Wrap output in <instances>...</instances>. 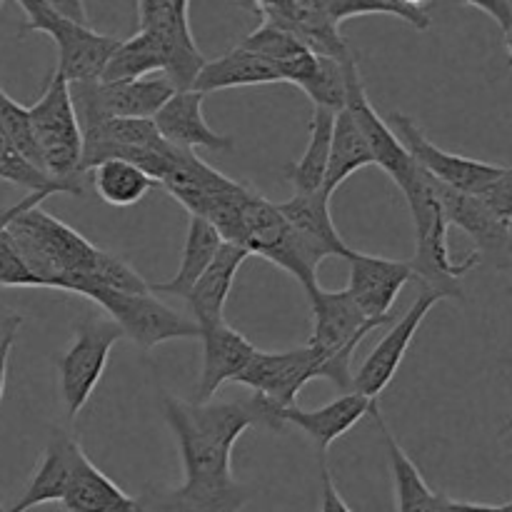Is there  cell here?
<instances>
[{"label": "cell", "instance_id": "cell-18", "mask_svg": "<svg viewBox=\"0 0 512 512\" xmlns=\"http://www.w3.org/2000/svg\"><path fill=\"white\" fill-rule=\"evenodd\" d=\"M435 188H438L440 203H443L448 228L455 225V228L463 230L475 243V253L480 255V260H483V255H488V258L503 263L512 245V223L500 218L483 195L460 193V190L448 188V185H440L438 180H435Z\"/></svg>", "mask_w": 512, "mask_h": 512}, {"label": "cell", "instance_id": "cell-43", "mask_svg": "<svg viewBox=\"0 0 512 512\" xmlns=\"http://www.w3.org/2000/svg\"><path fill=\"white\" fill-rule=\"evenodd\" d=\"M0 512H8V510H5V508H3V505H0Z\"/></svg>", "mask_w": 512, "mask_h": 512}, {"label": "cell", "instance_id": "cell-13", "mask_svg": "<svg viewBox=\"0 0 512 512\" xmlns=\"http://www.w3.org/2000/svg\"><path fill=\"white\" fill-rule=\"evenodd\" d=\"M320 378H323L320 355L310 345H300V348L285 350V353H263V350H258L235 383L253 390L255 398L263 400L273 413L280 415L285 408H293L300 390L310 380Z\"/></svg>", "mask_w": 512, "mask_h": 512}, {"label": "cell", "instance_id": "cell-35", "mask_svg": "<svg viewBox=\"0 0 512 512\" xmlns=\"http://www.w3.org/2000/svg\"><path fill=\"white\" fill-rule=\"evenodd\" d=\"M355 65H358L355 60L338 63V60L320 58L318 75L310 83V88L305 90V95L313 100L315 108L333 110V113H340L345 108V100H348V75Z\"/></svg>", "mask_w": 512, "mask_h": 512}, {"label": "cell", "instance_id": "cell-1", "mask_svg": "<svg viewBox=\"0 0 512 512\" xmlns=\"http://www.w3.org/2000/svg\"><path fill=\"white\" fill-rule=\"evenodd\" d=\"M163 413L183 458L185 483L175 488L178 498L195 512L243 510L250 490L233 475L235 443L253 425L285 428L280 415L255 395L235 403H195L168 395Z\"/></svg>", "mask_w": 512, "mask_h": 512}, {"label": "cell", "instance_id": "cell-32", "mask_svg": "<svg viewBox=\"0 0 512 512\" xmlns=\"http://www.w3.org/2000/svg\"><path fill=\"white\" fill-rule=\"evenodd\" d=\"M158 73L165 75L163 48H160L153 35L138 30L128 40H120L100 80L103 83H128V80L153 78Z\"/></svg>", "mask_w": 512, "mask_h": 512}, {"label": "cell", "instance_id": "cell-31", "mask_svg": "<svg viewBox=\"0 0 512 512\" xmlns=\"http://www.w3.org/2000/svg\"><path fill=\"white\" fill-rule=\"evenodd\" d=\"M373 163L368 143H365L363 133H360L358 123L353 120L348 108L340 110L335 115L333 125V143H330V160H328V173H325L323 193L333 198L335 190L345 183L353 173L368 168Z\"/></svg>", "mask_w": 512, "mask_h": 512}, {"label": "cell", "instance_id": "cell-28", "mask_svg": "<svg viewBox=\"0 0 512 512\" xmlns=\"http://www.w3.org/2000/svg\"><path fill=\"white\" fill-rule=\"evenodd\" d=\"M283 83L278 70L263 60L260 55L250 53L243 45H235L233 50L223 53L220 58L208 60L200 70L193 90L200 95L215 93V90L228 88H250V85H273Z\"/></svg>", "mask_w": 512, "mask_h": 512}, {"label": "cell", "instance_id": "cell-26", "mask_svg": "<svg viewBox=\"0 0 512 512\" xmlns=\"http://www.w3.org/2000/svg\"><path fill=\"white\" fill-rule=\"evenodd\" d=\"M245 50L260 55L263 60H268L275 70L280 73L283 83L298 85L300 90H308L310 83L315 80L320 68V58L315 53H310L300 40H295L293 35L283 33V30L273 28L268 23H260L248 38L243 40Z\"/></svg>", "mask_w": 512, "mask_h": 512}, {"label": "cell", "instance_id": "cell-17", "mask_svg": "<svg viewBox=\"0 0 512 512\" xmlns=\"http://www.w3.org/2000/svg\"><path fill=\"white\" fill-rule=\"evenodd\" d=\"M348 295L370 320H390V308L400 290L415 280L410 260H390L353 250L350 255Z\"/></svg>", "mask_w": 512, "mask_h": 512}, {"label": "cell", "instance_id": "cell-8", "mask_svg": "<svg viewBox=\"0 0 512 512\" xmlns=\"http://www.w3.org/2000/svg\"><path fill=\"white\" fill-rule=\"evenodd\" d=\"M88 300L108 313V318L143 350L155 348L168 340L200 338V328L193 318L168 308L153 293H120L110 288L90 290Z\"/></svg>", "mask_w": 512, "mask_h": 512}, {"label": "cell", "instance_id": "cell-29", "mask_svg": "<svg viewBox=\"0 0 512 512\" xmlns=\"http://www.w3.org/2000/svg\"><path fill=\"white\" fill-rule=\"evenodd\" d=\"M220 248H223V238H220L218 230H215L208 220L193 218V215H190L188 235H185L183 258H180L178 273H175V278L168 280V283L150 285V293L178 295V298L185 300V295L193 290V285L198 283L200 275L208 270V265L213 263Z\"/></svg>", "mask_w": 512, "mask_h": 512}, {"label": "cell", "instance_id": "cell-33", "mask_svg": "<svg viewBox=\"0 0 512 512\" xmlns=\"http://www.w3.org/2000/svg\"><path fill=\"white\" fill-rule=\"evenodd\" d=\"M88 173L98 198L113 208H133L158 185L150 175L125 160H103Z\"/></svg>", "mask_w": 512, "mask_h": 512}, {"label": "cell", "instance_id": "cell-23", "mask_svg": "<svg viewBox=\"0 0 512 512\" xmlns=\"http://www.w3.org/2000/svg\"><path fill=\"white\" fill-rule=\"evenodd\" d=\"M248 258L250 255L240 245L223 243V248L218 250L208 270L200 275L193 290L185 295V303H188L190 313H193V323L200 330L225 323V303H228V295L233 290L240 265Z\"/></svg>", "mask_w": 512, "mask_h": 512}, {"label": "cell", "instance_id": "cell-24", "mask_svg": "<svg viewBox=\"0 0 512 512\" xmlns=\"http://www.w3.org/2000/svg\"><path fill=\"white\" fill-rule=\"evenodd\" d=\"M80 450L83 448H80V443L73 435L63 433V430L53 433V438L45 445V453L43 458H40L38 468H35L33 478H30L28 488H25V493L18 498V503H15L8 512H28L38 508V505L48 503L60 505Z\"/></svg>", "mask_w": 512, "mask_h": 512}, {"label": "cell", "instance_id": "cell-12", "mask_svg": "<svg viewBox=\"0 0 512 512\" xmlns=\"http://www.w3.org/2000/svg\"><path fill=\"white\" fill-rule=\"evenodd\" d=\"M175 88L163 75L128 83H70L78 123L85 125L100 118L153 120L155 113L173 98Z\"/></svg>", "mask_w": 512, "mask_h": 512}, {"label": "cell", "instance_id": "cell-2", "mask_svg": "<svg viewBox=\"0 0 512 512\" xmlns=\"http://www.w3.org/2000/svg\"><path fill=\"white\" fill-rule=\"evenodd\" d=\"M0 228L8 230L38 288L65 290L85 298L98 285L108 250L93 245L40 205L28 200L10 205L0 213Z\"/></svg>", "mask_w": 512, "mask_h": 512}, {"label": "cell", "instance_id": "cell-40", "mask_svg": "<svg viewBox=\"0 0 512 512\" xmlns=\"http://www.w3.org/2000/svg\"><path fill=\"white\" fill-rule=\"evenodd\" d=\"M320 478H323V498H320V512H353L350 510V505L343 500V495L338 493V488H335L333 475H330V470L325 468V465H323V473H320Z\"/></svg>", "mask_w": 512, "mask_h": 512}, {"label": "cell", "instance_id": "cell-41", "mask_svg": "<svg viewBox=\"0 0 512 512\" xmlns=\"http://www.w3.org/2000/svg\"><path fill=\"white\" fill-rule=\"evenodd\" d=\"M438 512H512V503H505V505L465 503V500H453L448 498V495H440Z\"/></svg>", "mask_w": 512, "mask_h": 512}, {"label": "cell", "instance_id": "cell-4", "mask_svg": "<svg viewBox=\"0 0 512 512\" xmlns=\"http://www.w3.org/2000/svg\"><path fill=\"white\" fill-rule=\"evenodd\" d=\"M28 115L40 173L55 183L85 190L83 133L68 80L53 70L43 95L28 108Z\"/></svg>", "mask_w": 512, "mask_h": 512}, {"label": "cell", "instance_id": "cell-36", "mask_svg": "<svg viewBox=\"0 0 512 512\" xmlns=\"http://www.w3.org/2000/svg\"><path fill=\"white\" fill-rule=\"evenodd\" d=\"M0 135L15 148L20 158L28 160L35 170L38 168V153H35L33 128H30L28 108L15 103L3 88H0Z\"/></svg>", "mask_w": 512, "mask_h": 512}, {"label": "cell", "instance_id": "cell-20", "mask_svg": "<svg viewBox=\"0 0 512 512\" xmlns=\"http://www.w3.org/2000/svg\"><path fill=\"white\" fill-rule=\"evenodd\" d=\"M205 95L195 90H175L173 98L155 113L153 123L160 138L180 150H233L235 140L230 135L218 133L208 125L203 115Z\"/></svg>", "mask_w": 512, "mask_h": 512}, {"label": "cell", "instance_id": "cell-22", "mask_svg": "<svg viewBox=\"0 0 512 512\" xmlns=\"http://www.w3.org/2000/svg\"><path fill=\"white\" fill-rule=\"evenodd\" d=\"M375 408H378V400H368L358 393H343L340 398L325 403L323 408L303 410L298 405L285 408L280 413V420H283V425H295L298 430H303L313 448L320 455H325L335 440L343 438Z\"/></svg>", "mask_w": 512, "mask_h": 512}, {"label": "cell", "instance_id": "cell-10", "mask_svg": "<svg viewBox=\"0 0 512 512\" xmlns=\"http://www.w3.org/2000/svg\"><path fill=\"white\" fill-rule=\"evenodd\" d=\"M385 123L398 135V140L408 150L413 163L420 170H425L430 178L438 180L440 185H448V188L460 190V193L483 195L503 175L505 165L483 163V160L465 158V155L448 153V150L438 148L408 115L393 110Z\"/></svg>", "mask_w": 512, "mask_h": 512}, {"label": "cell", "instance_id": "cell-45", "mask_svg": "<svg viewBox=\"0 0 512 512\" xmlns=\"http://www.w3.org/2000/svg\"><path fill=\"white\" fill-rule=\"evenodd\" d=\"M510 295H512V288H510Z\"/></svg>", "mask_w": 512, "mask_h": 512}, {"label": "cell", "instance_id": "cell-38", "mask_svg": "<svg viewBox=\"0 0 512 512\" xmlns=\"http://www.w3.org/2000/svg\"><path fill=\"white\" fill-rule=\"evenodd\" d=\"M483 198L488 200V205L500 218L512 223V168L503 170V175L485 190Z\"/></svg>", "mask_w": 512, "mask_h": 512}, {"label": "cell", "instance_id": "cell-34", "mask_svg": "<svg viewBox=\"0 0 512 512\" xmlns=\"http://www.w3.org/2000/svg\"><path fill=\"white\" fill-rule=\"evenodd\" d=\"M325 8L338 28L345 20L360 18V15H395L413 25L415 30L430 28L428 3H420V0H325Z\"/></svg>", "mask_w": 512, "mask_h": 512}, {"label": "cell", "instance_id": "cell-27", "mask_svg": "<svg viewBox=\"0 0 512 512\" xmlns=\"http://www.w3.org/2000/svg\"><path fill=\"white\" fill-rule=\"evenodd\" d=\"M370 415H373L375 425H378L380 438H383L385 443V453H388V465L390 475H393L395 505H398V512H438L440 493H435V490L425 483L418 465L410 460V455L405 453L403 445L398 443V438L390 433L388 423H385V418L380 415V408H375Z\"/></svg>", "mask_w": 512, "mask_h": 512}, {"label": "cell", "instance_id": "cell-30", "mask_svg": "<svg viewBox=\"0 0 512 512\" xmlns=\"http://www.w3.org/2000/svg\"><path fill=\"white\" fill-rule=\"evenodd\" d=\"M335 115L338 113L325 108L313 110V120H310V138H308V145H305V153L300 155L295 163H290L288 170H285L295 195H310L323 190L325 173H328V160H330V143H333Z\"/></svg>", "mask_w": 512, "mask_h": 512}, {"label": "cell", "instance_id": "cell-25", "mask_svg": "<svg viewBox=\"0 0 512 512\" xmlns=\"http://www.w3.org/2000/svg\"><path fill=\"white\" fill-rule=\"evenodd\" d=\"M60 508L63 512H145L138 498H130L103 470L95 468L85 450L75 458Z\"/></svg>", "mask_w": 512, "mask_h": 512}, {"label": "cell", "instance_id": "cell-6", "mask_svg": "<svg viewBox=\"0 0 512 512\" xmlns=\"http://www.w3.org/2000/svg\"><path fill=\"white\" fill-rule=\"evenodd\" d=\"M25 25L20 33H45L58 45V68L68 83H93L103 78L110 55L120 45L115 35L98 33L88 23L65 18L50 0H20Z\"/></svg>", "mask_w": 512, "mask_h": 512}, {"label": "cell", "instance_id": "cell-3", "mask_svg": "<svg viewBox=\"0 0 512 512\" xmlns=\"http://www.w3.org/2000/svg\"><path fill=\"white\" fill-rule=\"evenodd\" d=\"M398 188L408 200L415 225V258L410 260L415 280L420 288L433 290L443 300H460L463 298L460 278L480 263V255L470 253L463 260L450 258L448 220H445L435 180L425 170L413 165Z\"/></svg>", "mask_w": 512, "mask_h": 512}, {"label": "cell", "instance_id": "cell-14", "mask_svg": "<svg viewBox=\"0 0 512 512\" xmlns=\"http://www.w3.org/2000/svg\"><path fill=\"white\" fill-rule=\"evenodd\" d=\"M245 5L255 10L260 23L293 35L318 58H330L338 63L355 60L343 33L330 18L325 0H258V3Z\"/></svg>", "mask_w": 512, "mask_h": 512}, {"label": "cell", "instance_id": "cell-15", "mask_svg": "<svg viewBox=\"0 0 512 512\" xmlns=\"http://www.w3.org/2000/svg\"><path fill=\"white\" fill-rule=\"evenodd\" d=\"M440 300L443 298H440L438 293L420 288V295L415 298V303L405 310V315L398 323H393L388 335L375 345L373 353L363 360L358 373L353 375V393L363 395V398L368 400L380 398V393L393 383L395 373H398V368L403 365L415 333H418L423 320L428 318L430 310H433Z\"/></svg>", "mask_w": 512, "mask_h": 512}, {"label": "cell", "instance_id": "cell-11", "mask_svg": "<svg viewBox=\"0 0 512 512\" xmlns=\"http://www.w3.org/2000/svg\"><path fill=\"white\" fill-rule=\"evenodd\" d=\"M235 245H240L248 255H260V258L270 260L280 270L293 275L308 295H313L320 288L318 273H313L300 258L288 220L283 218L278 205L265 200L263 195L253 193V198L245 203Z\"/></svg>", "mask_w": 512, "mask_h": 512}, {"label": "cell", "instance_id": "cell-19", "mask_svg": "<svg viewBox=\"0 0 512 512\" xmlns=\"http://www.w3.org/2000/svg\"><path fill=\"white\" fill-rule=\"evenodd\" d=\"M345 108L350 110L353 120L358 123L360 133H363L365 143H368L370 155H373V163L383 168L393 178V183L398 185L413 170L415 163L398 140V135L390 130V125L380 118L375 105L370 103L358 65L348 75V100H345Z\"/></svg>", "mask_w": 512, "mask_h": 512}, {"label": "cell", "instance_id": "cell-9", "mask_svg": "<svg viewBox=\"0 0 512 512\" xmlns=\"http://www.w3.org/2000/svg\"><path fill=\"white\" fill-rule=\"evenodd\" d=\"M138 30L153 35L165 53V75L175 90H193L208 60L190 30V3L185 0H140L135 3Z\"/></svg>", "mask_w": 512, "mask_h": 512}, {"label": "cell", "instance_id": "cell-21", "mask_svg": "<svg viewBox=\"0 0 512 512\" xmlns=\"http://www.w3.org/2000/svg\"><path fill=\"white\" fill-rule=\"evenodd\" d=\"M200 340H203V370H200L195 403H210L220 385L238 380V375L255 358L258 348L228 323L200 330Z\"/></svg>", "mask_w": 512, "mask_h": 512}, {"label": "cell", "instance_id": "cell-44", "mask_svg": "<svg viewBox=\"0 0 512 512\" xmlns=\"http://www.w3.org/2000/svg\"><path fill=\"white\" fill-rule=\"evenodd\" d=\"M3 5H5V3H0V8H3Z\"/></svg>", "mask_w": 512, "mask_h": 512}, {"label": "cell", "instance_id": "cell-42", "mask_svg": "<svg viewBox=\"0 0 512 512\" xmlns=\"http://www.w3.org/2000/svg\"><path fill=\"white\" fill-rule=\"evenodd\" d=\"M505 433H512V415H510V418H508V423H505L503 433H500V435H505Z\"/></svg>", "mask_w": 512, "mask_h": 512}, {"label": "cell", "instance_id": "cell-39", "mask_svg": "<svg viewBox=\"0 0 512 512\" xmlns=\"http://www.w3.org/2000/svg\"><path fill=\"white\" fill-rule=\"evenodd\" d=\"M20 325H23V318H20V315H10V318H5L3 330H0V400H3V393H5L10 353H13L15 340H18Z\"/></svg>", "mask_w": 512, "mask_h": 512}, {"label": "cell", "instance_id": "cell-16", "mask_svg": "<svg viewBox=\"0 0 512 512\" xmlns=\"http://www.w3.org/2000/svg\"><path fill=\"white\" fill-rule=\"evenodd\" d=\"M278 208L283 218L288 220L290 230H293L300 258L313 273H318V265L325 258L350 260L353 248L340 238L333 215H330V198L323 190L310 195L293 193V198L278 203Z\"/></svg>", "mask_w": 512, "mask_h": 512}, {"label": "cell", "instance_id": "cell-7", "mask_svg": "<svg viewBox=\"0 0 512 512\" xmlns=\"http://www.w3.org/2000/svg\"><path fill=\"white\" fill-rule=\"evenodd\" d=\"M120 338L123 330L110 318H83L75 325L73 343L55 360L68 418H78L85 408L108 368L110 350Z\"/></svg>", "mask_w": 512, "mask_h": 512}, {"label": "cell", "instance_id": "cell-37", "mask_svg": "<svg viewBox=\"0 0 512 512\" xmlns=\"http://www.w3.org/2000/svg\"><path fill=\"white\" fill-rule=\"evenodd\" d=\"M0 285L3 288H38L33 273L20 258L18 248L5 228H0Z\"/></svg>", "mask_w": 512, "mask_h": 512}, {"label": "cell", "instance_id": "cell-5", "mask_svg": "<svg viewBox=\"0 0 512 512\" xmlns=\"http://www.w3.org/2000/svg\"><path fill=\"white\" fill-rule=\"evenodd\" d=\"M313 305V335L305 345L323 360V378L340 393H353V355L358 345L390 320H370L353 303L348 290L318 288L308 295Z\"/></svg>", "mask_w": 512, "mask_h": 512}]
</instances>
